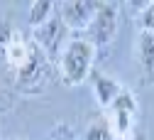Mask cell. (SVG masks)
<instances>
[{
    "label": "cell",
    "mask_w": 154,
    "mask_h": 140,
    "mask_svg": "<svg viewBox=\"0 0 154 140\" xmlns=\"http://www.w3.org/2000/svg\"><path fill=\"white\" fill-rule=\"evenodd\" d=\"M98 5L100 3H88V0H83V3H64V5H56V12H59L61 22L66 25L69 32L83 34L91 27Z\"/></svg>",
    "instance_id": "5"
},
{
    "label": "cell",
    "mask_w": 154,
    "mask_h": 140,
    "mask_svg": "<svg viewBox=\"0 0 154 140\" xmlns=\"http://www.w3.org/2000/svg\"><path fill=\"white\" fill-rule=\"evenodd\" d=\"M83 140H115L112 133H110V125L105 121V116L91 118V123L83 130Z\"/></svg>",
    "instance_id": "10"
},
{
    "label": "cell",
    "mask_w": 154,
    "mask_h": 140,
    "mask_svg": "<svg viewBox=\"0 0 154 140\" xmlns=\"http://www.w3.org/2000/svg\"><path fill=\"white\" fill-rule=\"evenodd\" d=\"M69 34H71V32H69L66 25L61 22L59 12H54L44 25H39V27H34V30H32V39H34V44L39 47V52L49 59L54 67H56V57H59L61 47L66 44Z\"/></svg>",
    "instance_id": "3"
},
{
    "label": "cell",
    "mask_w": 154,
    "mask_h": 140,
    "mask_svg": "<svg viewBox=\"0 0 154 140\" xmlns=\"http://www.w3.org/2000/svg\"><path fill=\"white\" fill-rule=\"evenodd\" d=\"M54 12H56V5H54V3H32L29 10H27V22H29V27L34 30V27L44 25Z\"/></svg>",
    "instance_id": "9"
},
{
    "label": "cell",
    "mask_w": 154,
    "mask_h": 140,
    "mask_svg": "<svg viewBox=\"0 0 154 140\" xmlns=\"http://www.w3.org/2000/svg\"><path fill=\"white\" fill-rule=\"evenodd\" d=\"M12 25L8 22V20H0V64L5 62V49H8V42L12 37Z\"/></svg>",
    "instance_id": "11"
},
{
    "label": "cell",
    "mask_w": 154,
    "mask_h": 140,
    "mask_svg": "<svg viewBox=\"0 0 154 140\" xmlns=\"http://www.w3.org/2000/svg\"><path fill=\"white\" fill-rule=\"evenodd\" d=\"M132 140H144V138H132Z\"/></svg>",
    "instance_id": "13"
},
{
    "label": "cell",
    "mask_w": 154,
    "mask_h": 140,
    "mask_svg": "<svg viewBox=\"0 0 154 140\" xmlns=\"http://www.w3.org/2000/svg\"><path fill=\"white\" fill-rule=\"evenodd\" d=\"M98 49L86 34H69L66 44L56 57V74L66 86H79L93 74Z\"/></svg>",
    "instance_id": "1"
},
{
    "label": "cell",
    "mask_w": 154,
    "mask_h": 140,
    "mask_svg": "<svg viewBox=\"0 0 154 140\" xmlns=\"http://www.w3.org/2000/svg\"><path fill=\"white\" fill-rule=\"evenodd\" d=\"M118 30H120V8L115 3H100L91 27L83 34L95 44V49H100V47H108L115 39Z\"/></svg>",
    "instance_id": "4"
},
{
    "label": "cell",
    "mask_w": 154,
    "mask_h": 140,
    "mask_svg": "<svg viewBox=\"0 0 154 140\" xmlns=\"http://www.w3.org/2000/svg\"><path fill=\"white\" fill-rule=\"evenodd\" d=\"M134 54H137V62H140L144 76L147 79H154V32H147V30H140L137 32Z\"/></svg>",
    "instance_id": "8"
},
{
    "label": "cell",
    "mask_w": 154,
    "mask_h": 140,
    "mask_svg": "<svg viewBox=\"0 0 154 140\" xmlns=\"http://www.w3.org/2000/svg\"><path fill=\"white\" fill-rule=\"evenodd\" d=\"M91 79V86H93V96H95V101H98L105 111L112 106V101L120 96V91L125 89L115 76H110V74H105V71H95L93 69V74L88 76Z\"/></svg>",
    "instance_id": "7"
},
{
    "label": "cell",
    "mask_w": 154,
    "mask_h": 140,
    "mask_svg": "<svg viewBox=\"0 0 154 140\" xmlns=\"http://www.w3.org/2000/svg\"><path fill=\"white\" fill-rule=\"evenodd\" d=\"M34 52V39L22 32V30H12V37H10V42H8V49H5V64L10 67L12 74H17L27 62H29V57Z\"/></svg>",
    "instance_id": "6"
},
{
    "label": "cell",
    "mask_w": 154,
    "mask_h": 140,
    "mask_svg": "<svg viewBox=\"0 0 154 140\" xmlns=\"http://www.w3.org/2000/svg\"><path fill=\"white\" fill-rule=\"evenodd\" d=\"M140 30L154 32V3H147L140 10Z\"/></svg>",
    "instance_id": "12"
},
{
    "label": "cell",
    "mask_w": 154,
    "mask_h": 140,
    "mask_svg": "<svg viewBox=\"0 0 154 140\" xmlns=\"http://www.w3.org/2000/svg\"><path fill=\"white\" fill-rule=\"evenodd\" d=\"M137 96L130 89H122L120 96L112 101V106L105 111V121L110 125L112 138L118 140H132L134 125H137Z\"/></svg>",
    "instance_id": "2"
}]
</instances>
